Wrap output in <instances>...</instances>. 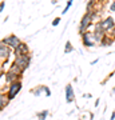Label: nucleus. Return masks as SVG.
Returning <instances> with one entry per match:
<instances>
[{"mask_svg": "<svg viewBox=\"0 0 115 120\" xmlns=\"http://www.w3.org/2000/svg\"><path fill=\"white\" fill-rule=\"evenodd\" d=\"M114 40H115V38H114Z\"/></svg>", "mask_w": 115, "mask_h": 120, "instance_id": "obj_27", "label": "nucleus"}, {"mask_svg": "<svg viewBox=\"0 0 115 120\" xmlns=\"http://www.w3.org/2000/svg\"><path fill=\"white\" fill-rule=\"evenodd\" d=\"M72 49H74V47H72V44H71V41H67L66 45H64V52L70 53V52H72Z\"/></svg>", "mask_w": 115, "mask_h": 120, "instance_id": "obj_15", "label": "nucleus"}, {"mask_svg": "<svg viewBox=\"0 0 115 120\" xmlns=\"http://www.w3.org/2000/svg\"><path fill=\"white\" fill-rule=\"evenodd\" d=\"M5 104H7V101H4V96H3V94H0V111L4 108Z\"/></svg>", "mask_w": 115, "mask_h": 120, "instance_id": "obj_18", "label": "nucleus"}, {"mask_svg": "<svg viewBox=\"0 0 115 120\" xmlns=\"http://www.w3.org/2000/svg\"><path fill=\"white\" fill-rule=\"evenodd\" d=\"M72 3H74V0H68V1H67V5H66V7L63 8V11H62V15H66V12L70 9V7L72 5Z\"/></svg>", "mask_w": 115, "mask_h": 120, "instance_id": "obj_16", "label": "nucleus"}, {"mask_svg": "<svg viewBox=\"0 0 115 120\" xmlns=\"http://www.w3.org/2000/svg\"><path fill=\"white\" fill-rule=\"evenodd\" d=\"M40 91H43V86L36 87V88H35V90H32L31 92H32V94H34L35 96H39V95H40Z\"/></svg>", "mask_w": 115, "mask_h": 120, "instance_id": "obj_17", "label": "nucleus"}, {"mask_svg": "<svg viewBox=\"0 0 115 120\" xmlns=\"http://www.w3.org/2000/svg\"><path fill=\"white\" fill-rule=\"evenodd\" d=\"M75 100V92H74V88L71 84H67L66 86V101L67 103H72Z\"/></svg>", "mask_w": 115, "mask_h": 120, "instance_id": "obj_9", "label": "nucleus"}, {"mask_svg": "<svg viewBox=\"0 0 115 120\" xmlns=\"http://www.w3.org/2000/svg\"><path fill=\"white\" fill-rule=\"evenodd\" d=\"M9 71H11V72H13V73H16V75H23V72H24V71H23V69L20 68V67H19V65H16L15 64V63H13L12 65H11V68H9Z\"/></svg>", "mask_w": 115, "mask_h": 120, "instance_id": "obj_13", "label": "nucleus"}, {"mask_svg": "<svg viewBox=\"0 0 115 120\" xmlns=\"http://www.w3.org/2000/svg\"><path fill=\"white\" fill-rule=\"evenodd\" d=\"M92 22H94V20H92L91 15L86 12L84 15H83V17L80 19V24H79V28H78V34L82 36L84 32H87L88 28L91 27V24H92Z\"/></svg>", "mask_w": 115, "mask_h": 120, "instance_id": "obj_1", "label": "nucleus"}, {"mask_svg": "<svg viewBox=\"0 0 115 120\" xmlns=\"http://www.w3.org/2000/svg\"><path fill=\"white\" fill-rule=\"evenodd\" d=\"M13 53H15V56L28 55V53H30V48H28V45H27L26 43H21L20 45L16 48V49H13Z\"/></svg>", "mask_w": 115, "mask_h": 120, "instance_id": "obj_10", "label": "nucleus"}, {"mask_svg": "<svg viewBox=\"0 0 115 120\" xmlns=\"http://www.w3.org/2000/svg\"><path fill=\"white\" fill-rule=\"evenodd\" d=\"M48 116V111L47 109H44V111L39 112V113H36V117H38V120H46Z\"/></svg>", "mask_w": 115, "mask_h": 120, "instance_id": "obj_14", "label": "nucleus"}, {"mask_svg": "<svg viewBox=\"0 0 115 120\" xmlns=\"http://www.w3.org/2000/svg\"><path fill=\"white\" fill-rule=\"evenodd\" d=\"M92 35H94V40H95V43H96V44L100 43V40H102V39L107 35V32L104 31V28L102 27L100 20L95 24V28H94V31H92Z\"/></svg>", "mask_w": 115, "mask_h": 120, "instance_id": "obj_3", "label": "nucleus"}, {"mask_svg": "<svg viewBox=\"0 0 115 120\" xmlns=\"http://www.w3.org/2000/svg\"><path fill=\"white\" fill-rule=\"evenodd\" d=\"M20 75H16V73L11 72V71H8V72L5 73V80H7V83H13V82H17V80H20Z\"/></svg>", "mask_w": 115, "mask_h": 120, "instance_id": "obj_12", "label": "nucleus"}, {"mask_svg": "<svg viewBox=\"0 0 115 120\" xmlns=\"http://www.w3.org/2000/svg\"><path fill=\"white\" fill-rule=\"evenodd\" d=\"M108 35H110V36H112V38H115V28H112V30L108 32Z\"/></svg>", "mask_w": 115, "mask_h": 120, "instance_id": "obj_22", "label": "nucleus"}, {"mask_svg": "<svg viewBox=\"0 0 115 120\" xmlns=\"http://www.w3.org/2000/svg\"><path fill=\"white\" fill-rule=\"evenodd\" d=\"M3 43L5 44V45H8L11 49H16L19 45H20L23 41H21L20 39L17 38L16 35H9V36H7V38H4L3 40H1Z\"/></svg>", "mask_w": 115, "mask_h": 120, "instance_id": "obj_4", "label": "nucleus"}, {"mask_svg": "<svg viewBox=\"0 0 115 120\" xmlns=\"http://www.w3.org/2000/svg\"><path fill=\"white\" fill-rule=\"evenodd\" d=\"M4 1H1V4H0V12H1V11H3V9H4Z\"/></svg>", "mask_w": 115, "mask_h": 120, "instance_id": "obj_23", "label": "nucleus"}, {"mask_svg": "<svg viewBox=\"0 0 115 120\" xmlns=\"http://www.w3.org/2000/svg\"><path fill=\"white\" fill-rule=\"evenodd\" d=\"M110 120H115V112H112V113H111V116H110Z\"/></svg>", "mask_w": 115, "mask_h": 120, "instance_id": "obj_24", "label": "nucleus"}, {"mask_svg": "<svg viewBox=\"0 0 115 120\" xmlns=\"http://www.w3.org/2000/svg\"><path fill=\"white\" fill-rule=\"evenodd\" d=\"M21 90V82L20 80H17V82H13L11 83V86H9V91H8V100L13 99L16 96Z\"/></svg>", "mask_w": 115, "mask_h": 120, "instance_id": "obj_6", "label": "nucleus"}, {"mask_svg": "<svg viewBox=\"0 0 115 120\" xmlns=\"http://www.w3.org/2000/svg\"><path fill=\"white\" fill-rule=\"evenodd\" d=\"M100 23H102V27L104 28V31H106L107 34H108L112 28H115V19L112 16L104 17L103 20H100Z\"/></svg>", "mask_w": 115, "mask_h": 120, "instance_id": "obj_7", "label": "nucleus"}, {"mask_svg": "<svg viewBox=\"0 0 115 120\" xmlns=\"http://www.w3.org/2000/svg\"><path fill=\"white\" fill-rule=\"evenodd\" d=\"M0 76H1V73H0Z\"/></svg>", "mask_w": 115, "mask_h": 120, "instance_id": "obj_26", "label": "nucleus"}, {"mask_svg": "<svg viewBox=\"0 0 115 120\" xmlns=\"http://www.w3.org/2000/svg\"><path fill=\"white\" fill-rule=\"evenodd\" d=\"M11 55V48L8 45H5L3 41H0V59L7 60Z\"/></svg>", "mask_w": 115, "mask_h": 120, "instance_id": "obj_8", "label": "nucleus"}, {"mask_svg": "<svg viewBox=\"0 0 115 120\" xmlns=\"http://www.w3.org/2000/svg\"><path fill=\"white\" fill-rule=\"evenodd\" d=\"M108 9H110L111 12H115V0L112 1V3H111V4H110V8H108Z\"/></svg>", "mask_w": 115, "mask_h": 120, "instance_id": "obj_21", "label": "nucleus"}, {"mask_svg": "<svg viewBox=\"0 0 115 120\" xmlns=\"http://www.w3.org/2000/svg\"><path fill=\"white\" fill-rule=\"evenodd\" d=\"M59 23H60V17H56L55 20H52V26H54V27H56L58 24H59Z\"/></svg>", "mask_w": 115, "mask_h": 120, "instance_id": "obj_20", "label": "nucleus"}, {"mask_svg": "<svg viewBox=\"0 0 115 120\" xmlns=\"http://www.w3.org/2000/svg\"><path fill=\"white\" fill-rule=\"evenodd\" d=\"M16 65H19L23 71H26L31 64V55H19V56H15V61H13Z\"/></svg>", "mask_w": 115, "mask_h": 120, "instance_id": "obj_2", "label": "nucleus"}, {"mask_svg": "<svg viewBox=\"0 0 115 120\" xmlns=\"http://www.w3.org/2000/svg\"><path fill=\"white\" fill-rule=\"evenodd\" d=\"M82 38V43H83V45L87 48H92L96 45V43H95L94 40V35H92V32H90V31H87V32H84V34L80 36Z\"/></svg>", "mask_w": 115, "mask_h": 120, "instance_id": "obj_5", "label": "nucleus"}, {"mask_svg": "<svg viewBox=\"0 0 115 120\" xmlns=\"http://www.w3.org/2000/svg\"><path fill=\"white\" fill-rule=\"evenodd\" d=\"M43 91L46 92V96H51V91H50V88L46 86H43Z\"/></svg>", "mask_w": 115, "mask_h": 120, "instance_id": "obj_19", "label": "nucleus"}, {"mask_svg": "<svg viewBox=\"0 0 115 120\" xmlns=\"http://www.w3.org/2000/svg\"><path fill=\"white\" fill-rule=\"evenodd\" d=\"M98 60H99V59H96V60H92V61H91V64H92V65H95L96 63H98Z\"/></svg>", "mask_w": 115, "mask_h": 120, "instance_id": "obj_25", "label": "nucleus"}, {"mask_svg": "<svg viewBox=\"0 0 115 120\" xmlns=\"http://www.w3.org/2000/svg\"><path fill=\"white\" fill-rule=\"evenodd\" d=\"M114 41H115L114 38H112V36H110V35L107 34L106 36H104V38L100 40L99 45H100V47H111V45L114 44Z\"/></svg>", "mask_w": 115, "mask_h": 120, "instance_id": "obj_11", "label": "nucleus"}]
</instances>
